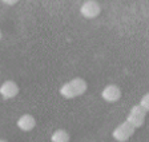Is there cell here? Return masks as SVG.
Listing matches in <instances>:
<instances>
[{
	"label": "cell",
	"instance_id": "9",
	"mask_svg": "<svg viewBox=\"0 0 149 142\" xmlns=\"http://www.w3.org/2000/svg\"><path fill=\"white\" fill-rule=\"evenodd\" d=\"M139 105L148 113L149 111V93H146L145 95H143V98H141V101H140Z\"/></svg>",
	"mask_w": 149,
	"mask_h": 142
},
{
	"label": "cell",
	"instance_id": "7",
	"mask_svg": "<svg viewBox=\"0 0 149 142\" xmlns=\"http://www.w3.org/2000/svg\"><path fill=\"white\" fill-rule=\"evenodd\" d=\"M16 125H17V127L22 130V131H31V130L36 126V121H35V118L32 117V115H29V114H23L22 117L17 119Z\"/></svg>",
	"mask_w": 149,
	"mask_h": 142
},
{
	"label": "cell",
	"instance_id": "2",
	"mask_svg": "<svg viewBox=\"0 0 149 142\" xmlns=\"http://www.w3.org/2000/svg\"><path fill=\"white\" fill-rule=\"evenodd\" d=\"M134 130L136 129H134L128 121H125V122L120 123V125L112 131V137L117 142H125L134 134Z\"/></svg>",
	"mask_w": 149,
	"mask_h": 142
},
{
	"label": "cell",
	"instance_id": "11",
	"mask_svg": "<svg viewBox=\"0 0 149 142\" xmlns=\"http://www.w3.org/2000/svg\"><path fill=\"white\" fill-rule=\"evenodd\" d=\"M0 142H7V141H6V139H0Z\"/></svg>",
	"mask_w": 149,
	"mask_h": 142
},
{
	"label": "cell",
	"instance_id": "1",
	"mask_svg": "<svg viewBox=\"0 0 149 142\" xmlns=\"http://www.w3.org/2000/svg\"><path fill=\"white\" fill-rule=\"evenodd\" d=\"M88 85L85 82V79L83 78H74L69 82L64 83L60 87V95L64 97L65 99H72L76 97H80L87 91Z\"/></svg>",
	"mask_w": 149,
	"mask_h": 142
},
{
	"label": "cell",
	"instance_id": "6",
	"mask_svg": "<svg viewBox=\"0 0 149 142\" xmlns=\"http://www.w3.org/2000/svg\"><path fill=\"white\" fill-rule=\"evenodd\" d=\"M19 94V86L13 81H6L0 86V95L3 99H12Z\"/></svg>",
	"mask_w": 149,
	"mask_h": 142
},
{
	"label": "cell",
	"instance_id": "4",
	"mask_svg": "<svg viewBox=\"0 0 149 142\" xmlns=\"http://www.w3.org/2000/svg\"><path fill=\"white\" fill-rule=\"evenodd\" d=\"M101 12V7L96 0H87L80 7V13L85 19H95Z\"/></svg>",
	"mask_w": 149,
	"mask_h": 142
},
{
	"label": "cell",
	"instance_id": "8",
	"mask_svg": "<svg viewBox=\"0 0 149 142\" xmlns=\"http://www.w3.org/2000/svg\"><path fill=\"white\" fill-rule=\"evenodd\" d=\"M71 136L69 133L64 129H57L53 131V134L51 136V141L52 142H69Z\"/></svg>",
	"mask_w": 149,
	"mask_h": 142
},
{
	"label": "cell",
	"instance_id": "3",
	"mask_svg": "<svg viewBox=\"0 0 149 142\" xmlns=\"http://www.w3.org/2000/svg\"><path fill=\"white\" fill-rule=\"evenodd\" d=\"M145 114H146V111L140 105H134V106H132L129 114H128L127 121L134 129L141 127L144 125V122H145Z\"/></svg>",
	"mask_w": 149,
	"mask_h": 142
},
{
	"label": "cell",
	"instance_id": "5",
	"mask_svg": "<svg viewBox=\"0 0 149 142\" xmlns=\"http://www.w3.org/2000/svg\"><path fill=\"white\" fill-rule=\"evenodd\" d=\"M101 98L108 103H115L121 98V90L116 85H108L107 87L102 88Z\"/></svg>",
	"mask_w": 149,
	"mask_h": 142
},
{
	"label": "cell",
	"instance_id": "10",
	"mask_svg": "<svg viewBox=\"0 0 149 142\" xmlns=\"http://www.w3.org/2000/svg\"><path fill=\"white\" fill-rule=\"evenodd\" d=\"M19 0H1V3L7 4V6H15Z\"/></svg>",
	"mask_w": 149,
	"mask_h": 142
},
{
	"label": "cell",
	"instance_id": "12",
	"mask_svg": "<svg viewBox=\"0 0 149 142\" xmlns=\"http://www.w3.org/2000/svg\"><path fill=\"white\" fill-rule=\"evenodd\" d=\"M1 36H3V35H1V31H0V40H1Z\"/></svg>",
	"mask_w": 149,
	"mask_h": 142
}]
</instances>
